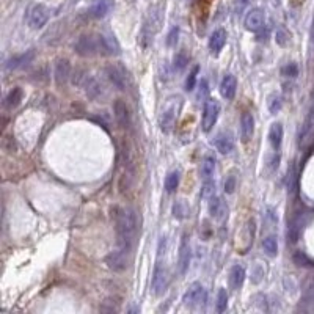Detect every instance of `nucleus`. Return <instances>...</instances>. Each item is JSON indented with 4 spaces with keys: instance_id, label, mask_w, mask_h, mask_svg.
<instances>
[{
    "instance_id": "14",
    "label": "nucleus",
    "mask_w": 314,
    "mask_h": 314,
    "mask_svg": "<svg viewBox=\"0 0 314 314\" xmlns=\"http://www.w3.org/2000/svg\"><path fill=\"white\" fill-rule=\"evenodd\" d=\"M35 58V50L33 49H30V50H25L22 53H19V55H14L11 57L6 64H5V68L6 71H16V69H22L25 68L28 63H31Z\"/></svg>"
},
{
    "instance_id": "32",
    "label": "nucleus",
    "mask_w": 314,
    "mask_h": 314,
    "mask_svg": "<svg viewBox=\"0 0 314 314\" xmlns=\"http://www.w3.org/2000/svg\"><path fill=\"white\" fill-rule=\"evenodd\" d=\"M228 308V294H226V289L220 288L217 292V302H215V310L217 313H225Z\"/></svg>"
},
{
    "instance_id": "43",
    "label": "nucleus",
    "mask_w": 314,
    "mask_h": 314,
    "mask_svg": "<svg viewBox=\"0 0 314 314\" xmlns=\"http://www.w3.org/2000/svg\"><path fill=\"white\" fill-rule=\"evenodd\" d=\"M266 222H267L269 225H274V226L278 223L277 214H275V211H274L272 208H267V214H266Z\"/></svg>"
},
{
    "instance_id": "36",
    "label": "nucleus",
    "mask_w": 314,
    "mask_h": 314,
    "mask_svg": "<svg viewBox=\"0 0 314 314\" xmlns=\"http://www.w3.org/2000/svg\"><path fill=\"white\" fill-rule=\"evenodd\" d=\"M278 165H280V154H278V151H275L274 154L267 156V159H266V167H267V171L269 173H275L278 170Z\"/></svg>"
},
{
    "instance_id": "35",
    "label": "nucleus",
    "mask_w": 314,
    "mask_h": 314,
    "mask_svg": "<svg viewBox=\"0 0 314 314\" xmlns=\"http://www.w3.org/2000/svg\"><path fill=\"white\" fill-rule=\"evenodd\" d=\"M187 214H189L187 204L184 203L182 200L176 201L175 206H173V215H175L176 219H184V217H187Z\"/></svg>"
},
{
    "instance_id": "38",
    "label": "nucleus",
    "mask_w": 314,
    "mask_h": 314,
    "mask_svg": "<svg viewBox=\"0 0 314 314\" xmlns=\"http://www.w3.org/2000/svg\"><path fill=\"white\" fill-rule=\"evenodd\" d=\"M281 74L285 75V77H289V79H296L297 75H299V66L296 63H288L285 64L283 68H281Z\"/></svg>"
},
{
    "instance_id": "41",
    "label": "nucleus",
    "mask_w": 314,
    "mask_h": 314,
    "mask_svg": "<svg viewBox=\"0 0 314 314\" xmlns=\"http://www.w3.org/2000/svg\"><path fill=\"white\" fill-rule=\"evenodd\" d=\"M253 0H234V3H233V8H234V13L237 16H241L245 9L252 5Z\"/></svg>"
},
{
    "instance_id": "22",
    "label": "nucleus",
    "mask_w": 314,
    "mask_h": 314,
    "mask_svg": "<svg viewBox=\"0 0 314 314\" xmlns=\"http://www.w3.org/2000/svg\"><path fill=\"white\" fill-rule=\"evenodd\" d=\"M245 269L239 264H236L231 267L230 270V275H228V283H230V288L233 291H237V289H241L244 286V281H245Z\"/></svg>"
},
{
    "instance_id": "5",
    "label": "nucleus",
    "mask_w": 314,
    "mask_h": 314,
    "mask_svg": "<svg viewBox=\"0 0 314 314\" xmlns=\"http://www.w3.org/2000/svg\"><path fill=\"white\" fill-rule=\"evenodd\" d=\"M220 115V104L219 101L208 97L203 104V116H201V129L204 132H211L215 126Z\"/></svg>"
},
{
    "instance_id": "2",
    "label": "nucleus",
    "mask_w": 314,
    "mask_h": 314,
    "mask_svg": "<svg viewBox=\"0 0 314 314\" xmlns=\"http://www.w3.org/2000/svg\"><path fill=\"white\" fill-rule=\"evenodd\" d=\"M164 5L159 3L154 5L153 8L149 9L145 20H143V25L142 30H140V35H138V42L142 49H148L149 46H153V41L156 38V35L160 31L162 24H164Z\"/></svg>"
},
{
    "instance_id": "1",
    "label": "nucleus",
    "mask_w": 314,
    "mask_h": 314,
    "mask_svg": "<svg viewBox=\"0 0 314 314\" xmlns=\"http://www.w3.org/2000/svg\"><path fill=\"white\" fill-rule=\"evenodd\" d=\"M113 225L116 233V248L131 255L140 230L138 215L132 208H115Z\"/></svg>"
},
{
    "instance_id": "19",
    "label": "nucleus",
    "mask_w": 314,
    "mask_h": 314,
    "mask_svg": "<svg viewBox=\"0 0 314 314\" xmlns=\"http://www.w3.org/2000/svg\"><path fill=\"white\" fill-rule=\"evenodd\" d=\"M237 91V79L233 74H226L220 82V94L223 99L233 101Z\"/></svg>"
},
{
    "instance_id": "33",
    "label": "nucleus",
    "mask_w": 314,
    "mask_h": 314,
    "mask_svg": "<svg viewBox=\"0 0 314 314\" xmlns=\"http://www.w3.org/2000/svg\"><path fill=\"white\" fill-rule=\"evenodd\" d=\"M198 74H200V66H198V64H195V66L192 68V71L189 72L187 79H186V91H193L195 90V86H197Z\"/></svg>"
},
{
    "instance_id": "3",
    "label": "nucleus",
    "mask_w": 314,
    "mask_h": 314,
    "mask_svg": "<svg viewBox=\"0 0 314 314\" xmlns=\"http://www.w3.org/2000/svg\"><path fill=\"white\" fill-rule=\"evenodd\" d=\"M74 52L80 57H93L102 53L101 33H85L80 35L74 42Z\"/></svg>"
},
{
    "instance_id": "13",
    "label": "nucleus",
    "mask_w": 314,
    "mask_h": 314,
    "mask_svg": "<svg viewBox=\"0 0 314 314\" xmlns=\"http://www.w3.org/2000/svg\"><path fill=\"white\" fill-rule=\"evenodd\" d=\"M303 226H305V215H303V212H297L288 225V241L291 244H296L299 241Z\"/></svg>"
},
{
    "instance_id": "6",
    "label": "nucleus",
    "mask_w": 314,
    "mask_h": 314,
    "mask_svg": "<svg viewBox=\"0 0 314 314\" xmlns=\"http://www.w3.org/2000/svg\"><path fill=\"white\" fill-rule=\"evenodd\" d=\"M182 302L184 305L192 310L201 308L206 305V302H208V292H206L201 283H192L189 289L186 291V294H184Z\"/></svg>"
},
{
    "instance_id": "37",
    "label": "nucleus",
    "mask_w": 314,
    "mask_h": 314,
    "mask_svg": "<svg viewBox=\"0 0 314 314\" xmlns=\"http://www.w3.org/2000/svg\"><path fill=\"white\" fill-rule=\"evenodd\" d=\"M275 41H277V44H280L281 47H286L289 46V42H291V35L288 33V31L285 28H278L277 30V35H275Z\"/></svg>"
},
{
    "instance_id": "44",
    "label": "nucleus",
    "mask_w": 314,
    "mask_h": 314,
    "mask_svg": "<svg viewBox=\"0 0 314 314\" xmlns=\"http://www.w3.org/2000/svg\"><path fill=\"white\" fill-rule=\"evenodd\" d=\"M201 86H203V90H200V94H198V99H204L206 94L209 93V86H208V80L203 79L201 80Z\"/></svg>"
},
{
    "instance_id": "24",
    "label": "nucleus",
    "mask_w": 314,
    "mask_h": 314,
    "mask_svg": "<svg viewBox=\"0 0 314 314\" xmlns=\"http://www.w3.org/2000/svg\"><path fill=\"white\" fill-rule=\"evenodd\" d=\"M269 143L274 148V151H280L281 143H283V124L274 123L269 129Z\"/></svg>"
},
{
    "instance_id": "15",
    "label": "nucleus",
    "mask_w": 314,
    "mask_h": 314,
    "mask_svg": "<svg viewBox=\"0 0 314 314\" xmlns=\"http://www.w3.org/2000/svg\"><path fill=\"white\" fill-rule=\"evenodd\" d=\"M105 263L107 266H109L112 270H115V272H123V270L127 269V263H129V255L121 252V250H116L112 252L109 256L105 258Z\"/></svg>"
},
{
    "instance_id": "7",
    "label": "nucleus",
    "mask_w": 314,
    "mask_h": 314,
    "mask_svg": "<svg viewBox=\"0 0 314 314\" xmlns=\"http://www.w3.org/2000/svg\"><path fill=\"white\" fill-rule=\"evenodd\" d=\"M50 19V9L42 5V3H36L28 9L27 14V22L30 25V28L33 30H41L44 27Z\"/></svg>"
},
{
    "instance_id": "16",
    "label": "nucleus",
    "mask_w": 314,
    "mask_h": 314,
    "mask_svg": "<svg viewBox=\"0 0 314 314\" xmlns=\"http://www.w3.org/2000/svg\"><path fill=\"white\" fill-rule=\"evenodd\" d=\"M212 143H214L215 148H217L219 153H222V154H230L231 151L234 149V137H233L231 132L222 131V132H219L217 135H215Z\"/></svg>"
},
{
    "instance_id": "8",
    "label": "nucleus",
    "mask_w": 314,
    "mask_h": 314,
    "mask_svg": "<svg viewBox=\"0 0 314 314\" xmlns=\"http://www.w3.org/2000/svg\"><path fill=\"white\" fill-rule=\"evenodd\" d=\"M168 270L165 267V264H162L160 261H157L154 272H153V281H151V286H153V294L154 296H162L165 292L167 286H168Z\"/></svg>"
},
{
    "instance_id": "12",
    "label": "nucleus",
    "mask_w": 314,
    "mask_h": 314,
    "mask_svg": "<svg viewBox=\"0 0 314 314\" xmlns=\"http://www.w3.org/2000/svg\"><path fill=\"white\" fill-rule=\"evenodd\" d=\"M113 115L118 126L127 129L131 126V112H129V107L123 99H115L113 102Z\"/></svg>"
},
{
    "instance_id": "39",
    "label": "nucleus",
    "mask_w": 314,
    "mask_h": 314,
    "mask_svg": "<svg viewBox=\"0 0 314 314\" xmlns=\"http://www.w3.org/2000/svg\"><path fill=\"white\" fill-rule=\"evenodd\" d=\"M215 192V182L212 179H206L203 184V190H201V197L203 198H212Z\"/></svg>"
},
{
    "instance_id": "30",
    "label": "nucleus",
    "mask_w": 314,
    "mask_h": 314,
    "mask_svg": "<svg viewBox=\"0 0 314 314\" xmlns=\"http://www.w3.org/2000/svg\"><path fill=\"white\" fill-rule=\"evenodd\" d=\"M263 248L264 252L269 255V256H277L278 255V241H277V236H267L264 237L263 241Z\"/></svg>"
},
{
    "instance_id": "9",
    "label": "nucleus",
    "mask_w": 314,
    "mask_h": 314,
    "mask_svg": "<svg viewBox=\"0 0 314 314\" xmlns=\"http://www.w3.org/2000/svg\"><path fill=\"white\" fill-rule=\"evenodd\" d=\"M244 25L252 33H259L266 25V13L263 8H252L244 19Z\"/></svg>"
},
{
    "instance_id": "28",
    "label": "nucleus",
    "mask_w": 314,
    "mask_h": 314,
    "mask_svg": "<svg viewBox=\"0 0 314 314\" xmlns=\"http://www.w3.org/2000/svg\"><path fill=\"white\" fill-rule=\"evenodd\" d=\"M179 181H181V173L178 170L170 171L167 175V178H165V190H167V193L176 192V189L179 187Z\"/></svg>"
},
{
    "instance_id": "46",
    "label": "nucleus",
    "mask_w": 314,
    "mask_h": 314,
    "mask_svg": "<svg viewBox=\"0 0 314 314\" xmlns=\"http://www.w3.org/2000/svg\"><path fill=\"white\" fill-rule=\"evenodd\" d=\"M311 38H313V44H314V22H313V31H311Z\"/></svg>"
},
{
    "instance_id": "45",
    "label": "nucleus",
    "mask_w": 314,
    "mask_h": 314,
    "mask_svg": "<svg viewBox=\"0 0 314 314\" xmlns=\"http://www.w3.org/2000/svg\"><path fill=\"white\" fill-rule=\"evenodd\" d=\"M310 300L314 303V289H311V292H310Z\"/></svg>"
},
{
    "instance_id": "31",
    "label": "nucleus",
    "mask_w": 314,
    "mask_h": 314,
    "mask_svg": "<svg viewBox=\"0 0 314 314\" xmlns=\"http://www.w3.org/2000/svg\"><path fill=\"white\" fill-rule=\"evenodd\" d=\"M313 124H314V104H313V107H311V110H310V113H308V116H307V120H305V123H303V127H302V131H300V142H303V140H305L307 137H308V134H310V131L313 129Z\"/></svg>"
},
{
    "instance_id": "17",
    "label": "nucleus",
    "mask_w": 314,
    "mask_h": 314,
    "mask_svg": "<svg viewBox=\"0 0 314 314\" xmlns=\"http://www.w3.org/2000/svg\"><path fill=\"white\" fill-rule=\"evenodd\" d=\"M226 39H228V35H226L225 28L214 30L212 35L209 36V42H208L211 53H214V55H219V53L222 52V49L225 47V44H226Z\"/></svg>"
},
{
    "instance_id": "4",
    "label": "nucleus",
    "mask_w": 314,
    "mask_h": 314,
    "mask_svg": "<svg viewBox=\"0 0 314 314\" xmlns=\"http://www.w3.org/2000/svg\"><path fill=\"white\" fill-rule=\"evenodd\" d=\"M179 110H181V99L179 97H170L159 116V127L164 134L171 132L173 126L176 123Z\"/></svg>"
},
{
    "instance_id": "10",
    "label": "nucleus",
    "mask_w": 314,
    "mask_h": 314,
    "mask_svg": "<svg viewBox=\"0 0 314 314\" xmlns=\"http://www.w3.org/2000/svg\"><path fill=\"white\" fill-rule=\"evenodd\" d=\"M105 75L107 79L112 82L115 88L121 91L127 88V74L121 64H109V66L105 68Z\"/></svg>"
},
{
    "instance_id": "21",
    "label": "nucleus",
    "mask_w": 314,
    "mask_h": 314,
    "mask_svg": "<svg viewBox=\"0 0 314 314\" xmlns=\"http://www.w3.org/2000/svg\"><path fill=\"white\" fill-rule=\"evenodd\" d=\"M53 75L58 85H64L71 77V63L68 58H60L55 63V69H53Z\"/></svg>"
},
{
    "instance_id": "34",
    "label": "nucleus",
    "mask_w": 314,
    "mask_h": 314,
    "mask_svg": "<svg viewBox=\"0 0 314 314\" xmlns=\"http://www.w3.org/2000/svg\"><path fill=\"white\" fill-rule=\"evenodd\" d=\"M281 105H283V101H281V96L280 94H272L269 97V110L272 115H277L281 110Z\"/></svg>"
},
{
    "instance_id": "23",
    "label": "nucleus",
    "mask_w": 314,
    "mask_h": 314,
    "mask_svg": "<svg viewBox=\"0 0 314 314\" xmlns=\"http://www.w3.org/2000/svg\"><path fill=\"white\" fill-rule=\"evenodd\" d=\"M209 214L215 220H222L228 214V206L220 197H212L209 201Z\"/></svg>"
},
{
    "instance_id": "40",
    "label": "nucleus",
    "mask_w": 314,
    "mask_h": 314,
    "mask_svg": "<svg viewBox=\"0 0 314 314\" xmlns=\"http://www.w3.org/2000/svg\"><path fill=\"white\" fill-rule=\"evenodd\" d=\"M178 39H179V27L175 25V27H171V30L168 31L165 42H167V46H168V47H175V46H176V42H178Z\"/></svg>"
},
{
    "instance_id": "11",
    "label": "nucleus",
    "mask_w": 314,
    "mask_h": 314,
    "mask_svg": "<svg viewBox=\"0 0 314 314\" xmlns=\"http://www.w3.org/2000/svg\"><path fill=\"white\" fill-rule=\"evenodd\" d=\"M190 259H192V252H190V242H189V236L182 234V239L179 244V255H178V272L179 275H186L190 266Z\"/></svg>"
},
{
    "instance_id": "26",
    "label": "nucleus",
    "mask_w": 314,
    "mask_h": 314,
    "mask_svg": "<svg viewBox=\"0 0 314 314\" xmlns=\"http://www.w3.org/2000/svg\"><path fill=\"white\" fill-rule=\"evenodd\" d=\"M112 2L110 0H96V3L90 8V14L94 19H101L110 11Z\"/></svg>"
},
{
    "instance_id": "20",
    "label": "nucleus",
    "mask_w": 314,
    "mask_h": 314,
    "mask_svg": "<svg viewBox=\"0 0 314 314\" xmlns=\"http://www.w3.org/2000/svg\"><path fill=\"white\" fill-rule=\"evenodd\" d=\"M101 46L102 55H118L121 52V46L115 35L112 33H101Z\"/></svg>"
},
{
    "instance_id": "27",
    "label": "nucleus",
    "mask_w": 314,
    "mask_h": 314,
    "mask_svg": "<svg viewBox=\"0 0 314 314\" xmlns=\"http://www.w3.org/2000/svg\"><path fill=\"white\" fill-rule=\"evenodd\" d=\"M215 171V159L212 156H206L203 160H201V165H200V175L201 178L206 181V179H211L212 175Z\"/></svg>"
},
{
    "instance_id": "18",
    "label": "nucleus",
    "mask_w": 314,
    "mask_h": 314,
    "mask_svg": "<svg viewBox=\"0 0 314 314\" xmlns=\"http://www.w3.org/2000/svg\"><path fill=\"white\" fill-rule=\"evenodd\" d=\"M255 134V118L250 112H244L241 116V140L242 143H248Z\"/></svg>"
},
{
    "instance_id": "25",
    "label": "nucleus",
    "mask_w": 314,
    "mask_h": 314,
    "mask_svg": "<svg viewBox=\"0 0 314 314\" xmlns=\"http://www.w3.org/2000/svg\"><path fill=\"white\" fill-rule=\"evenodd\" d=\"M22 97H24L22 88H20V86H14V88L5 96L3 107H5V109H8V110H13V109H16V107L20 104Z\"/></svg>"
},
{
    "instance_id": "29",
    "label": "nucleus",
    "mask_w": 314,
    "mask_h": 314,
    "mask_svg": "<svg viewBox=\"0 0 314 314\" xmlns=\"http://www.w3.org/2000/svg\"><path fill=\"white\" fill-rule=\"evenodd\" d=\"M189 55H187V52L186 50H179L175 53V58H173V69L175 71H184L187 68V64H189Z\"/></svg>"
},
{
    "instance_id": "42",
    "label": "nucleus",
    "mask_w": 314,
    "mask_h": 314,
    "mask_svg": "<svg viewBox=\"0 0 314 314\" xmlns=\"http://www.w3.org/2000/svg\"><path fill=\"white\" fill-rule=\"evenodd\" d=\"M234 189H236V176L231 173V175L226 178V181H225V192L226 193H233Z\"/></svg>"
}]
</instances>
